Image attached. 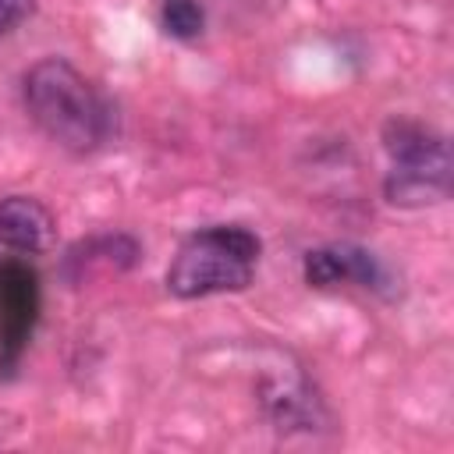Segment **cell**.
Masks as SVG:
<instances>
[{
	"label": "cell",
	"instance_id": "cell-3",
	"mask_svg": "<svg viewBox=\"0 0 454 454\" xmlns=\"http://www.w3.org/2000/svg\"><path fill=\"white\" fill-rule=\"evenodd\" d=\"M39 312V284L28 262H0V369H14Z\"/></svg>",
	"mask_w": 454,
	"mask_h": 454
},
{
	"label": "cell",
	"instance_id": "cell-7",
	"mask_svg": "<svg viewBox=\"0 0 454 454\" xmlns=\"http://www.w3.org/2000/svg\"><path fill=\"white\" fill-rule=\"evenodd\" d=\"M447 195V177L422 174V170H397L387 181V199L397 206H422V202H440Z\"/></svg>",
	"mask_w": 454,
	"mask_h": 454
},
{
	"label": "cell",
	"instance_id": "cell-8",
	"mask_svg": "<svg viewBox=\"0 0 454 454\" xmlns=\"http://www.w3.org/2000/svg\"><path fill=\"white\" fill-rule=\"evenodd\" d=\"M202 7L199 0H163V28L177 39H195L202 32Z\"/></svg>",
	"mask_w": 454,
	"mask_h": 454
},
{
	"label": "cell",
	"instance_id": "cell-9",
	"mask_svg": "<svg viewBox=\"0 0 454 454\" xmlns=\"http://www.w3.org/2000/svg\"><path fill=\"white\" fill-rule=\"evenodd\" d=\"M35 0H0V35L11 32L14 25H21L32 14Z\"/></svg>",
	"mask_w": 454,
	"mask_h": 454
},
{
	"label": "cell",
	"instance_id": "cell-5",
	"mask_svg": "<svg viewBox=\"0 0 454 454\" xmlns=\"http://www.w3.org/2000/svg\"><path fill=\"white\" fill-rule=\"evenodd\" d=\"M53 216L39 199L28 195H7L0 199V245L35 255L53 245Z\"/></svg>",
	"mask_w": 454,
	"mask_h": 454
},
{
	"label": "cell",
	"instance_id": "cell-6",
	"mask_svg": "<svg viewBox=\"0 0 454 454\" xmlns=\"http://www.w3.org/2000/svg\"><path fill=\"white\" fill-rule=\"evenodd\" d=\"M305 280L312 287H333L344 280L372 287L380 280V266L369 252L355 245H330V248H316L305 255Z\"/></svg>",
	"mask_w": 454,
	"mask_h": 454
},
{
	"label": "cell",
	"instance_id": "cell-4",
	"mask_svg": "<svg viewBox=\"0 0 454 454\" xmlns=\"http://www.w3.org/2000/svg\"><path fill=\"white\" fill-rule=\"evenodd\" d=\"M383 145L394 156L397 170H422V174H436L447 177V142L443 135L415 124V121H390L383 128Z\"/></svg>",
	"mask_w": 454,
	"mask_h": 454
},
{
	"label": "cell",
	"instance_id": "cell-2",
	"mask_svg": "<svg viewBox=\"0 0 454 454\" xmlns=\"http://www.w3.org/2000/svg\"><path fill=\"white\" fill-rule=\"evenodd\" d=\"M259 262V238L245 227H206L192 234L170 270L167 287L177 298H206L220 291H241L252 284Z\"/></svg>",
	"mask_w": 454,
	"mask_h": 454
},
{
	"label": "cell",
	"instance_id": "cell-1",
	"mask_svg": "<svg viewBox=\"0 0 454 454\" xmlns=\"http://www.w3.org/2000/svg\"><path fill=\"white\" fill-rule=\"evenodd\" d=\"M25 106L32 121L71 153H89L106 138V106L96 89L60 57H46L25 74Z\"/></svg>",
	"mask_w": 454,
	"mask_h": 454
}]
</instances>
